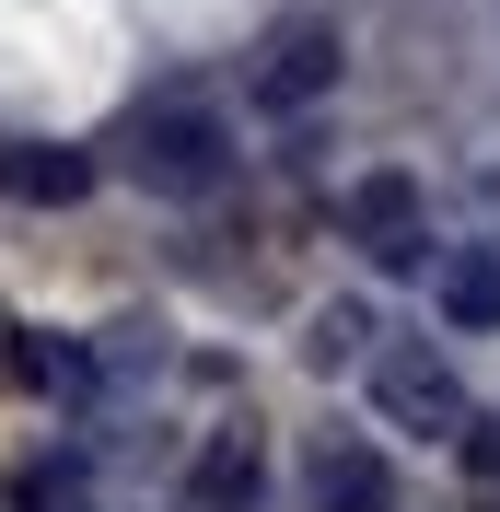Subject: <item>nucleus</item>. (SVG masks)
<instances>
[{"label":"nucleus","instance_id":"1","mask_svg":"<svg viewBox=\"0 0 500 512\" xmlns=\"http://www.w3.org/2000/svg\"><path fill=\"white\" fill-rule=\"evenodd\" d=\"M221 117H198V105H163V117H140V140H128V175L152 198H210L221 187Z\"/></svg>","mask_w":500,"mask_h":512},{"label":"nucleus","instance_id":"3","mask_svg":"<svg viewBox=\"0 0 500 512\" xmlns=\"http://www.w3.org/2000/svg\"><path fill=\"white\" fill-rule=\"evenodd\" d=\"M373 396H384V419H396V431H431V443H466V419H477L466 384L442 373L431 350H396V361L373 373Z\"/></svg>","mask_w":500,"mask_h":512},{"label":"nucleus","instance_id":"7","mask_svg":"<svg viewBox=\"0 0 500 512\" xmlns=\"http://www.w3.org/2000/svg\"><path fill=\"white\" fill-rule=\"evenodd\" d=\"M361 338H373V315H361V303H326V315H314V338H303V350L326 361V373H338V361H361Z\"/></svg>","mask_w":500,"mask_h":512},{"label":"nucleus","instance_id":"5","mask_svg":"<svg viewBox=\"0 0 500 512\" xmlns=\"http://www.w3.org/2000/svg\"><path fill=\"white\" fill-rule=\"evenodd\" d=\"M431 291H442V315H454V326H500V256H489V245H454Z\"/></svg>","mask_w":500,"mask_h":512},{"label":"nucleus","instance_id":"2","mask_svg":"<svg viewBox=\"0 0 500 512\" xmlns=\"http://www.w3.org/2000/svg\"><path fill=\"white\" fill-rule=\"evenodd\" d=\"M338 70H349V35L338 24H280L268 47H256V105H280V117H303L314 94H338Z\"/></svg>","mask_w":500,"mask_h":512},{"label":"nucleus","instance_id":"6","mask_svg":"<svg viewBox=\"0 0 500 512\" xmlns=\"http://www.w3.org/2000/svg\"><path fill=\"white\" fill-rule=\"evenodd\" d=\"M12 187H24V198H82V187H94V163H82V152H24V163H12Z\"/></svg>","mask_w":500,"mask_h":512},{"label":"nucleus","instance_id":"4","mask_svg":"<svg viewBox=\"0 0 500 512\" xmlns=\"http://www.w3.org/2000/svg\"><path fill=\"white\" fill-rule=\"evenodd\" d=\"M349 233H361L384 268H431V233H419V175H361V187H349Z\"/></svg>","mask_w":500,"mask_h":512},{"label":"nucleus","instance_id":"8","mask_svg":"<svg viewBox=\"0 0 500 512\" xmlns=\"http://www.w3.org/2000/svg\"><path fill=\"white\" fill-rule=\"evenodd\" d=\"M24 512H82V489H70V478H59V489H47V478H24Z\"/></svg>","mask_w":500,"mask_h":512}]
</instances>
